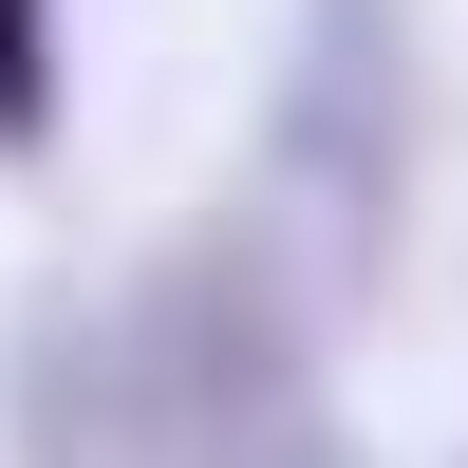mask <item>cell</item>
<instances>
[{
  "label": "cell",
  "mask_w": 468,
  "mask_h": 468,
  "mask_svg": "<svg viewBox=\"0 0 468 468\" xmlns=\"http://www.w3.org/2000/svg\"><path fill=\"white\" fill-rule=\"evenodd\" d=\"M412 112H431L412 0H300L282 94H262V187H244V225L282 244V282L319 300V319H356V300L394 282V244H412Z\"/></svg>",
  "instance_id": "obj_2"
},
{
  "label": "cell",
  "mask_w": 468,
  "mask_h": 468,
  "mask_svg": "<svg viewBox=\"0 0 468 468\" xmlns=\"http://www.w3.org/2000/svg\"><path fill=\"white\" fill-rule=\"evenodd\" d=\"M0 431H19V468H150L132 412H112V337L37 319V300H19V337H0Z\"/></svg>",
  "instance_id": "obj_3"
},
{
  "label": "cell",
  "mask_w": 468,
  "mask_h": 468,
  "mask_svg": "<svg viewBox=\"0 0 468 468\" xmlns=\"http://www.w3.org/2000/svg\"><path fill=\"white\" fill-rule=\"evenodd\" d=\"M94 337H112V412L150 468H356L337 375H319V300L282 282V244L244 207L169 225Z\"/></svg>",
  "instance_id": "obj_1"
},
{
  "label": "cell",
  "mask_w": 468,
  "mask_h": 468,
  "mask_svg": "<svg viewBox=\"0 0 468 468\" xmlns=\"http://www.w3.org/2000/svg\"><path fill=\"white\" fill-rule=\"evenodd\" d=\"M75 57H57V0H0V150H57Z\"/></svg>",
  "instance_id": "obj_4"
}]
</instances>
